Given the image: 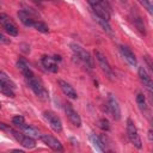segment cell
I'll return each instance as SVG.
<instances>
[{
    "mask_svg": "<svg viewBox=\"0 0 153 153\" xmlns=\"http://www.w3.org/2000/svg\"><path fill=\"white\" fill-rule=\"evenodd\" d=\"M108 108H109V111L112 115V117L116 121H118L121 118V108H120L118 102L114 94H109V97H108Z\"/></svg>",
    "mask_w": 153,
    "mask_h": 153,
    "instance_id": "cell-9",
    "label": "cell"
},
{
    "mask_svg": "<svg viewBox=\"0 0 153 153\" xmlns=\"http://www.w3.org/2000/svg\"><path fill=\"white\" fill-rule=\"evenodd\" d=\"M0 93L5 94V96H7V97H11V98L14 97V91H13V88H11L8 85H6V84L2 82V81H0Z\"/></svg>",
    "mask_w": 153,
    "mask_h": 153,
    "instance_id": "cell-22",
    "label": "cell"
},
{
    "mask_svg": "<svg viewBox=\"0 0 153 153\" xmlns=\"http://www.w3.org/2000/svg\"><path fill=\"white\" fill-rule=\"evenodd\" d=\"M11 41L8 38H6V36H4L2 33H0V44H8Z\"/></svg>",
    "mask_w": 153,
    "mask_h": 153,
    "instance_id": "cell-29",
    "label": "cell"
},
{
    "mask_svg": "<svg viewBox=\"0 0 153 153\" xmlns=\"http://www.w3.org/2000/svg\"><path fill=\"white\" fill-rule=\"evenodd\" d=\"M127 136L129 139V141L136 147V148H142V141L139 136V133H137V129L134 124V122L128 118L127 120Z\"/></svg>",
    "mask_w": 153,
    "mask_h": 153,
    "instance_id": "cell-4",
    "label": "cell"
},
{
    "mask_svg": "<svg viewBox=\"0 0 153 153\" xmlns=\"http://www.w3.org/2000/svg\"><path fill=\"white\" fill-rule=\"evenodd\" d=\"M0 24L6 30V32L10 33V36H17L18 35V27L16 26V24L12 22V19L7 14H5V13L0 14Z\"/></svg>",
    "mask_w": 153,
    "mask_h": 153,
    "instance_id": "cell-6",
    "label": "cell"
},
{
    "mask_svg": "<svg viewBox=\"0 0 153 153\" xmlns=\"http://www.w3.org/2000/svg\"><path fill=\"white\" fill-rule=\"evenodd\" d=\"M26 81H27L29 87L32 90V92H33V93H35V94H36L41 100L45 102V100H48V99H49L48 91L45 90V87L43 86L42 81H41L36 75H32L31 78L26 79Z\"/></svg>",
    "mask_w": 153,
    "mask_h": 153,
    "instance_id": "cell-1",
    "label": "cell"
},
{
    "mask_svg": "<svg viewBox=\"0 0 153 153\" xmlns=\"http://www.w3.org/2000/svg\"><path fill=\"white\" fill-rule=\"evenodd\" d=\"M94 57H96V60H97V62H98L100 69H102L103 73L105 74V76H108V79L111 80V81L115 80V73H114V71H112V68H111V66H110L108 59H106L99 50H94Z\"/></svg>",
    "mask_w": 153,
    "mask_h": 153,
    "instance_id": "cell-2",
    "label": "cell"
},
{
    "mask_svg": "<svg viewBox=\"0 0 153 153\" xmlns=\"http://www.w3.org/2000/svg\"><path fill=\"white\" fill-rule=\"evenodd\" d=\"M41 140H42L48 147H50V148L54 149V151H57V152H62V151H63L62 143H61L56 137H54V136H51V135H49V134H42V135H41Z\"/></svg>",
    "mask_w": 153,
    "mask_h": 153,
    "instance_id": "cell-8",
    "label": "cell"
},
{
    "mask_svg": "<svg viewBox=\"0 0 153 153\" xmlns=\"http://www.w3.org/2000/svg\"><path fill=\"white\" fill-rule=\"evenodd\" d=\"M136 1H137L141 6H143V8L147 10V12H148L149 14L153 13V7H152V4H151L149 0H136Z\"/></svg>",
    "mask_w": 153,
    "mask_h": 153,
    "instance_id": "cell-26",
    "label": "cell"
},
{
    "mask_svg": "<svg viewBox=\"0 0 153 153\" xmlns=\"http://www.w3.org/2000/svg\"><path fill=\"white\" fill-rule=\"evenodd\" d=\"M19 129H22L23 133H24L25 135H27V136H30V137H32V139H38V137H41V133H39V130H38L37 128L32 127V126L26 124V123L22 124V126L19 127Z\"/></svg>",
    "mask_w": 153,
    "mask_h": 153,
    "instance_id": "cell-16",
    "label": "cell"
},
{
    "mask_svg": "<svg viewBox=\"0 0 153 153\" xmlns=\"http://www.w3.org/2000/svg\"><path fill=\"white\" fill-rule=\"evenodd\" d=\"M0 81H2V82H5L6 85H8L11 88H16V84L12 81V79L5 73V72H2V71H0Z\"/></svg>",
    "mask_w": 153,
    "mask_h": 153,
    "instance_id": "cell-24",
    "label": "cell"
},
{
    "mask_svg": "<svg viewBox=\"0 0 153 153\" xmlns=\"http://www.w3.org/2000/svg\"><path fill=\"white\" fill-rule=\"evenodd\" d=\"M71 48H72L73 53L75 54V56H76L87 68H90V69L93 68V60H92L91 55H90L82 47H80V45L76 44V43H72V44H71Z\"/></svg>",
    "mask_w": 153,
    "mask_h": 153,
    "instance_id": "cell-3",
    "label": "cell"
},
{
    "mask_svg": "<svg viewBox=\"0 0 153 153\" xmlns=\"http://www.w3.org/2000/svg\"><path fill=\"white\" fill-rule=\"evenodd\" d=\"M136 103H137L139 109H140L142 112L147 110V103H146V98H145V96H143L142 93H137V94H136Z\"/></svg>",
    "mask_w": 153,
    "mask_h": 153,
    "instance_id": "cell-23",
    "label": "cell"
},
{
    "mask_svg": "<svg viewBox=\"0 0 153 153\" xmlns=\"http://www.w3.org/2000/svg\"><path fill=\"white\" fill-rule=\"evenodd\" d=\"M32 27H35L37 31H39V32H43V33H47V32L49 31V29H48V25H47L45 23H43V22H35Z\"/></svg>",
    "mask_w": 153,
    "mask_h": 153,
    "instance_id": "cell-25",
    "label": "cell"
},
{
    "mask_svg": "<svg viewBox=\"0 0 153 153\" xmlns=\"http://www.w3.org/2000/svg\"><path fill=\"white\" fill-rule=\"evenodd\" d=\"M23 147H25V148H35L36 147V141H35V139H32V137H30V136H27V135H24V137H23V140L19 142Z\"/></svg>",
    "mask_w": 153,
    "mask_h": 153,
    "instance_id": "cell-21",
    "label": "cell"
},
{
    "mask_svg": "<svg viewBox=\"0 0 153 153\" xmlns=\"http://www.w3.org/2000/svg\"><path fill=\"white\" fill-rule=\"evenodd\" d=\"M121 1H122V2H126V0H121Z\"/></svg>",
    "mask_w": 153,
    "mask_h": 153,
    "instance_id": "cell-31",
    "label": "cell"
},
{
    "mask_svg": "<svg viewBox=\"0 0 153 153\" xmlns=\"http://www.w3.org/2000/svg\"><path fill=\"white\" fill-rule=\"evenodd\" d=\"M131 22H133V24L135 25V27L141 32V33H146V30H145V24H143V20H142V18L134 11V12H131Z\"/></svg>",
    "mask_w": 153,
    "mask_h": 153,
    "instance_id": "cell-17",
    "label": "cell"
},
{
    "mask_svg": "<svg viewBox=\"0 0 153 153\" xmlns=\"http://www.w3.org/2000/svg\"><path fill=\"white\" fill-rule=\"evenodd\" d=\"M87 1H88V5H90L91 8H92L93 14L99 16V17L106 19V20H110V13H109L97 0H87Z\"/></svg>",
    "mask_w": 153,
    "mask_h": 153,
    "instance_id": "cell-10",
    "label": "cell"
},
{
    "mask_svg": "<svg viewBox=\"0 0 153 153\" xmlns=\"http://www.w3.org/2000/svg\"><path fill=\"white\" fill-rule=\"evenodd\" d=\"M18 18H19V20H20L25 26H27V27H32V26H33L35 20L32 19V17H31L27 12H25V11H19V12H18Z\"/></svg>",
    "mask_w": 153,
    "mask_h": 153,
    "instance_id": "cell-18",
    "label": "cell"
},
{
    "mask_svg": "<svg viewBox=\"0 0 153 153\" xmlns=\"http://www.w3.org/2000/svg\"><path fill=\"white\" fill-rule=\"evenodd\" d=\"M42 65H43V67H45V69H48L51 73H56L59 71V66H57L56 61L54 60V57H51V56L44 55L42 57Z\"/></svg>",
    "mask_w": 153,
    "mask_h": 153,
    "instance_id": "cell-15",
    "label": "cell"
},
{
    "mask_svg": "<svg viewBox=\"0 0 153 153\" xmlns=\"http://www.w3.org/2000/svg\"><path fill=\"white\" fill-rule=\"evenodd\" d=\"M43 116L44 118L48 121L50 128L56 131V133H61L62 131V122L61 120L57 117V115H55L53 111H44L43 112Z\"/></svg>",
    "mask_w": 153,
    "mask_h": 153,
    "instance_id": "cell-5",
    "label": "cell"
},
{
    "mask_svg": "<svg viewBox=\"0 0 153 153\" xmlns=\"http://www.w3.org/2000/svg\"><path fill=\"white\" fill-rule=\"evenodd\" d=\"M0 108H1V105H0Z\"/></svg>",
    "mask_w": 153,
    "mask_h": 153,
    "instance_id": "cell-33",
    "label": "cell"
},
{
    "mask_svg": "<svg viewBox=\"0 0 153 153\" xmlns=\"http://www.w3.org/2000/svg\"><path fill=\"white\" fill-rule=\"evenodd\" d=\"M39 1H43V0H39Z\"/></svg>",
    "mask_w": 153,
    "mask_h": 153,
    "instance_id": "cell-32",
    "label": "cell"
},
{
    "mask_svg": "<svg viewBox=\"0 0 153 153\" xmlns=\"http://www.w3.org/2000/svg\"><path fill=\"white\" fill-rule=\"evenodd\" d=\"M90 141H91V143H92V146L94 147L96 151L104 152V145H103L102 140L99 139V136H97L96 134H91L90 135Z\"/></svg>",
    "mask_w": 153,
    "mask_h": 153,
    "instance_id": "cell-19",
    "label": "cell"
},
{
    "mask_svg": "<svg viewBox=\"0 0 153 153\" xmlns=\"http://www.w3.org/2000/svg\"><path fill=\"white\" fill-rule=\"evenodd\" d=\"M0 129H1V130H5V131H8V129H10V127H8L7 124H5V123H2V122H0Z\"/></svg>",
    "mask_w": 153,
    "mask_h": 153,
    "instance_id": "cell-30",
    "label": "cell"
},
{
    "mask_svg": "<svg viewBox=\"0 0 153 153\" xmlns=\"http://www.w3.org/2000/svg\"><path fill=\"white\" fill-rule=\"evenodd\" d=\"M137 73H139V76H140L141 81L143 82V86H146V88H147L149 92H152L153 82H152V78H151V76H149V74L147 73L146 68H145V67H139Z\"/></svg>",
    "mask_w": 153,
    "mask_h": 153,
    "instance_id": "cell-12",
    "label": "cell"
},
{
    "mask_svg": "<svg viewBox=\"0 0 153 153\" xmlns=\"http://www.w3.org/2000/svg\"><path fill=\"white\" fill-rule=\"evenodd\" d=\"M57 82H59V86H60V88L62 90V92H63L68 98H71V99H76V98H78L76 91L73 88V86H72L71 84H68L67 81L61 80V79H60Z\"/></svg>",
    "mask_w": 153,
    "mask_h": 153,
    "instance_id": "cell-11",
    "label": "cell"
},
{
    "mask_svg": "<svg viewBox=\"0 0 153 153\" xmlns=\"http://www.w3.org/2000/svg\"><path fill=\"white\" fill-rule=\"evenodd\" d=\"M98 126H99V128L100 129H103V130H110V124H109V121L106 120V118H100L99 121H98Z\"/></svg>",
    "mask_w": 153,
    "mask_h": 153,
    "instance_id": "cell-27",
    "label": "cell"
},
{
    "mask_svg": "<svg viewBox=\"0 0 153 153\" xmlns=\"http://www.w3.org/2000/svg\"><path fill=\"white\" fill-rule=\"evenodd\" d=\"M94 16V18H96V20L98 22V24L104 29V31H106L109 35H114V32H112V29H111V25H110V23H109V20H106V19H104V18H102V17H99V16H96V14H93Z\"/></svg>",
    "mask_w": 153,
    "mask_h": 153,
    "instance_id": "cell-20",
    "label": "cell"
},
{
    "mask_svg": "<svg viewBox=\"0 0 153 153\" xmlns=\"http://www.w3.org/2000/svg\"><path fill=\"white\" fill-rule=\"evenodd\" d=\"M120 50H121V54L124 57V60L128 62V65L131 66V67H135L136 66V57H135L134 53L128 47H124V45H121Z\"/></svg>",
    "mask_w": 153,
    "mask_h": 153,
    "instance_id": "cell-13",
    "label": "cell"
},
{
    "mask_svg": "<svg viewBox=\"0 0 153 153\" xmlns=\"http://www.w3.org/2000/svg\"><path fill=\"white\" fill-rule=\"evenodd\" d=\"M63 109H65V114H66L67 118L69 120V122L73 126H75V127H80L81 126V118H80L79 114L74 110V108L72 106V104L66 103L65 106H63Z\"/></svg>",
    "mask_w": 153,
    "mask_h": 153,
    "instance_id": "cell-7",
    "label": "cell"
},
{
    "mask_svg": "<svg viewBox=\"0 0 153 153\" xmlns=\"http://www.w3.org/2000/svg\"><path fill=\"white\" fill-rule=\"evenodd\" d=\"M12 123L16 126V127H20L22 124H24L25 123V120H24V117L23 116H20V115H18V116H14L13 118H12Z\"/></svg>",
    "mask_w": 153,
    "mask_h": 153,
    "instance_id": "cell-28",
    "label": "cell"
},
{
    "mask_svg": "<svg viewBox=\"0 0 153 153\" xmlns=\"http://www.w3.org/2000/svg\"><path fill=\"white\" fill-rule=\"evenodd\" d=\"M17 67H18V69L20 71V73L23 74V76H24L25 79H29V78H31L32 75H35L33 72H32V69L30 68L29 63H27L24 59H19V60L17 61Z\"/></svg>",
    "mask_w": 153,
    "mask_h": 153,
    "instance_id": "cell-14",
    "label": "cell"
}]
</instances>
